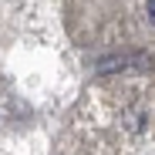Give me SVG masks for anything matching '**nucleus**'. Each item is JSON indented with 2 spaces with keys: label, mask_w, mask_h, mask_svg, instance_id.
I'll return each instance as SVG.
<instances>
[{
  "label": "nucleus",
  "mask_w": 155,
  "mask_h": 155,
  "mask_svg": "<svg viewBox=\"0 0 155 155\" xmlns=\"http://www.w3.org/2000/svg\"><path fill=\"white\" fill-rule=\"evenodd\" d=\"M145 17H148V24H155V0H148V7H145Z\"/></svg>",
  "instance_id": "obj_1"
}]
</instances>
